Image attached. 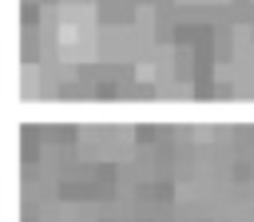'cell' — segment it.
<instances>
[{
    "label": "cell",
    "instance_id": "cell-1",
    "mask_svg": "<svg viewBox=\"0 0 254 222\" xmlns=\"http://www.w3.org/2000/svg\"><path fill=\"white\" fill-rule=\"evenodd\" d=\"M83 139V155H123V151H131V131H119V127H99V131H83L79 135Z\"/></svg>",
    "mask_w": 254,
    "mask_h": 222
},
{
    "label": "cell",
    "instance_id": "cell-2",
    "mask_svg": "<svg viewBox=\"0 0 254 222\" xmlns=\"http://www.w3.org/2000/svg\"><path fill=\"white\" fill-rule=\"evenodd\" d=\"M44 222H91L83 210H71V206H64V210H52V214H44Z\"/></svg>",
    "mask_w": 254,
    "mask_h": 222
}]
</instances>
